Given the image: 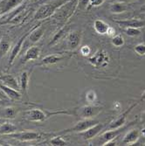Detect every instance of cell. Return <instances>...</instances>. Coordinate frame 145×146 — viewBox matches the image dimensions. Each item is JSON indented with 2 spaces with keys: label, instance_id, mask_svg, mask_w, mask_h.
I'll list each match as a JSON object with an SVG mask.
<instances>
[{
  "label": "cell",
  "instance_id": "cell-1",
  "mask_svg": "<svg viewBox=\"0 0 145 146\" xmlns=\"http://www.w3.org/2000/svg\"><path fill=\"white\" fill-rule=\"evenodd\" d=\"M73 113L69 112L68 110H60L56 111H49V110H43L40 109H32L24 112V117L28 121L31 122H37L42 123L46 121L48 118L57 115H72Z\"/></svg>",
  "mask_w": 145,
  "mask_h": 146
},
{
  "label": "cell",
  "instance_id": "cell-2",
  "mask_svg": "<svg viewBox=\"0 0 145 146\" xmlns=\"http://www.w3.org/2000/svg\"><path fill=\"white\" fill-rule=\"evenodd\" d=\"M109 61L110 57L109 55V52L105 50H99L88 58V62L96 68L107 67Z\"/></svg>",
  "mask_w": 145,
  "mask_h": 146
},
{
  "label": "cell",
  "instance_id": "cell-3",
  "mask_svg": "<svg viewBox=\"0 0 145 146\" xmlns=\"http://www.w3.org/2000/svg\"><path fill=\"white\" fill-rule=\"evenodd\" d=\"M100 123L98 120L94 118H87V119H81L77 123H75L73 127L68 128L67 129H64L60 133L66 134V133H71V132H77V133H81V132L87 129L88 128L94 126L95 124Z\"/></svg>",
  "mask_w": 145,
  "mask_h": 146
},
{
  "label": "cell",
  "instance_id": "cell-4",
  "mask_svg": "<svg viewBox=\"0 0 145 146\" xmlns=\"http://www.w3.org/2000/svg\"><path fill=\"white\" fill-rule=\"evenodd\" d=\"M101 112V107L97 105H86L83 107L79 108L75 110V115L81 119H87V118H94L97 116Z\"/></svg>",
  "mask_w": 145,
  "mask_h": 146
},
{
  "label": "cell",
  "instance_id": "cell-5",
  "mask_svg": "<svg viewBox=\"0 0 145 146\" xmlns=\"http://www.w3.org/2000/svg\"><path fill=\"white\" fill-rule=\"evenodd\" d=\"M11 137L17 139L21 142H30L38 140L41 137V135L35 131H23V132H14L11 135H9Z\"/></svg>",
  "mask_w": 145,
  "mask_h": 146
},
{
  "label": "cell",
  "instance_id": "cell-6",
  "mask_svg": "<svg viewBox=\"0 0 145 146\" xmlns=\"http://www.w3.org/2000/svg\"><path fill=\"white\" fill-rule=\"evenodd\" d=\"M56 8L57 7L52 4H45L38 9L34 15V19L38 20L47 19L54 14Z\"/></svg>",
  "mask_w": 145,
  "mask_h": 146
},
{
  "label": "cell",
  "instance_id": "cell-7",
  "mask_svg": "<svg viewBox=\"0 0 145 146\" xmlns=\"http://www.w3.org/2000/svg\"><path fill=\"white\" fill-rule=\"evenodd\" d=\"M81 33L78 31L71 32L67 37V46L70 50H75L81 45Z\"/></svg>",
  "mask_w": 145,
  "mask_h": 146
},
{
  "label": "cell",
  "instance_id": "cell-8",
  "mask_svg": "<svg viewBox=\"0 0 145 146\" xmlns=\"http://www.w3.org/2000/svg\"><path fill=\"white\" fill-rule=\"evenodd\" d=\"M103 128H104L103 124L98 123L95 124L94 126L88 128L87 129L81 132V133H79V134L81 135V137L84 140H90V139L95 138L100 133V132L103 129Z\"/></svg>",
  "mask_w": 145,
  "mask_h": 146
},
{
  "label": "cell",
  "instance_id": "cell-9",
  "mask_svg": "<svg viewBox=\"0 0 145 146\" xmlns=\"http://www.w3.org/2000/svg\"><path fill=\"white\" fill-rule=\"evenodd\" d=\"M136 104H133L129 109H128L124 113H122V115H120L116 119H115L114 121H112L109 125V129H121L127 121V115L128 114H129V112L132 110V109L135 107Z\"/></svg>",
  "mask_w": 145,
  "mask_h": 146
},
{
  "label": "cell",
  "instance_id": "cell-10",
  "mask_svg": "<svg viewBox=\"0 0 145 146\" xmlns=\"http://www.w3.org/2000/svg\"><path fill=\"white\" fill-rule=\"evenodd\" d=\"M0 90H2L5 96H7L11 100L18 101L21 98V93L19 92V90L8 87L3 83H0Z\"/></svg>",
  "mask_w": 145,
  "mask_h": 146
},
{
  "label": "cell",
  "instance_id": "cell-11",
  "mask_svg": "<svg viewBox=\"0 0 145 146\" xmlns=\"http://www.w3.org/2000/svg\"><path fill=\"white\" fill-rule=\"evenodd\" d=\"M116 24L119 25L121 27L123 28H128V27H136V28H141L143 26L144 22L139 20V19H126V20H115Z\"/></svg>",
  "mask_w": 145,
  "mask_h": 146
},
{
  "label": "cell",
  "instance_id": "cell-12",
  "mask_svg": "<svg viewBox=\"0 0 145 146\" xmlns=\"http://www.w3.org/2000/svg\"><path fill=\"white\" fill-rule=\"evenodd\" d=\"M140 137V131L139 129H132L124 136L122 139V143L126 144L132 145L136 143Z\"/></svg>",
  "mask_w": 145,
  "mask_h": 146
},
{
  "label": "cell",
  "instance_id": "cell-13",
  "mask_svg": "<svg viewBox=\"0 0 145 146\" xmlns=\"http://www.w3.org/2000/svg\"><path fill=\"white\" fill-rule=\"evenodd\" d=\"M24 38H25V36L22 37L17 42V44L13 46V48L11 49V52H10V58H9V64H12L14 62V60H16L17 56L19 55V54L21 51V48L23 46V43L24 41Z\"/></svg>",
  "mask_w": 145,
  "mask_h": 146
},
{
  "label": "cell",
  "instance_id": "cell-14",
  "mask_svg": "<svg viewBox=\"0 0 145 146\" xmlns=\"http://www.w3.org/2000/svg\"><path fill=\"white\" fill-rule=\"evenodd\" d=\"M0 82H1V83L8 87L19 90V85L18 83V81L16 80V78L14 76H12L11 74H5V75H3L2 77H0Z\"/></svg>",
  "mask_w": 145,
  "mask_h": 146
},
{
  "label": "cell",
  "instance_id": "cell-15",
  "mask_svg": "<svg viewBox=\"0 0 145 146\" xmlns=\"http://www.w3.org/2000/svg\"><path fill=\"white\" fill-rule=\"evenodd\" d=\"M65 57L61 56V55H58V54H51V55H47L38 64V66H48V65H54L56 64L60 61H61L62 60H64Z\"/></svg>",
  "mask_w": 145,
  "mask_h": 146
},
{
  "label": "cell",
  "instance_id": "cell-16",
  "mask_svg": "<svg viewBox=\"0 0 145 146\" xmlns=\"http://www.w3.org/2000/svg\"><path fill=\"white\" fill-rule=\"evenodd\" d=\"M40 54V48L37 46H33L30 47L25 52L24 60L30 61V60H36Z\"/></svg>",
  "mask_w": 145,
  "mask_h": 146
},
{
  "label": "cell",
  "instance_id": "cell-17",
  "mask_svg": "<svg viewBox=\"0 0 145 146\" xmlns=\"http://www.w3.org/2000/svg\"><path fill=\"white\" fill-rule=\"evenodd\" d=\"M94 28L98 34L105 35L107 34V32L109 28V25L107 24L106 22H104L103 20L96 19L94 23Z\"/></svg>",
  "mask_w": 145,
  "mask_h": 146
},
{
  "label": "cell",
  "instance_id": "cell-18",
  "mask_svg": "<svg viewBox=\"0 0 145 146\" xmlns=\"http://www.w3.org/2000/svg\"><path fill=\"white\" fill-rule=\"evenodd\" d=\"M18 130V128L15 124L8 122H4L0 125V134L2 135H11Z\"/></svg>",
  "mask_w": 145,
  "mask_h": 146
},
{
  "label": "cell",
  "instance_id": "cell-19",
  "mask_svg": "<svg viewBox=\"0 0 145 146\" xmlns=\"http://www.w3.org/2000/svg\"><path fill=\"white\" fill-rule=\"evenodd\" d=\"M122 132V130L120 129H109V131L104 132V133L101 136V140L102 141V144L104 143H106L108 141L113 140L115 137H117L119 136V134ZM101 144V145H102Z\"/></svg>",
  "mask_w": 145,
  "mask_h": 146
},
{
  "label": "cell",
  "instance_id": "cell-20",
  "mask_svg": "<svg viewBox=\"0 0 145 146\" xmlns=\"http://www.w3.org/2000/svg\"><path fill=\"white\" fill-rule=\"evenodd\" d=\"M74 6H75V5L73 3V1L71 3L64 4V5L59 10V11H60V16H61L63 19H66V18L69 17L72 14V13L73 12Z\"/></svg>",
  "mask_w": 145,
  "mask_h": 146
},
{
  "label": "cell",
  "instance_id": "cell-21",
  "mask_svg": "<svg viewBox=\"0 0 145 146\" xmlns=\"http://www.w3.org/2000/svg\"><path fill=\"white\" fill-rule=\"evenodd\" d=\"M44 35V29L43 27H37L34 30L32 31V33L29 35V39L30 41L32 43H36L40 40V38Z\"/></svg>",
  "mask_w": 145,
  "mask_h": 146
},
{
  "label": "cell",
  "instance_id": "cell-22",
  "mask_svg": "<svg viewBox=\"0 0 145 146\" xmlns=\"http://www.w3.org/2000/svg\"><path fill=\"white\" fill-rule=\"evenodd\" d=\"M128 10V6L124 3H120V2H116L114 4H111L109 6V11L112 13L115 14H120Z\"/></svg>",
  "mask_w": 145,
  "mask_h": 146
},
{
  "label": "cell",
  "instance_id": "cell-23",
  "mask_svg": "<svg viewBox=\"0 0 145 146\" xmlns=\"http://www.w3.org/2000/svg\"><path fill=\"white\" fill-rule=\"evenodd\" d=\"M23 0H5L3 3H1L3 12L8 11L9 10L14 8L18 5H19Z\"/></svg>",
  "mask_w": 145,
  "mask_h": 146
},
{
  "label": "cell",
  "instance_id": "cell-24",
  "mask_svg": "<svg viewBox=\"0 0 145 146\" xmlns=\"http://www.w3.org/2000/svg\"><path fill=\"white\" fill-rule=\"evenodd\" d=\"M11 49V43L7 39H0V58L6 55Z\"/></svg>",
  "mask_w": 145,
  "mask_h": 146
},
{
  "label": "cell",
  "instance_id": "cell-25",
  "mask_svg": "<svg viewBox=\"0 0 145 146\" xmlns=\"http://www.w3.org/2000/svg\"><path fill=\"white\" fill-rule=\"evenodd\" d=\"M17 114H18V110L14 107H12V106L5 107L3 111L4 117L7 118V119H14L16 117Z\"/></svg>",
  "mask_w": 145,
  "mask_h": 146
},
{
  "label": "cell",
  "instance_id": "cell-26",
  "mask_svg": "<svg viewBox=\"0 0 145 146\" xmlns=\"http://www.w3.org/2000/svg\"><path fill=\"white\" fill-rule=\"evenodd\" d=\"M20 88L23 90V91H27V88H28V86H29V74L28 72H23L21 74V76H20Z\"/></svg>",
  "mask_w": 145,
  "mask_h": 146
},
{
  "label": "cell",
  "instance_id": "cell-27",
  "mask_svg": "<svg viewBox=\"0 0 145 146\" xmlns=\"http://www.w3.org/2000/svg\"><path fill=\"white\" fill-rule=\"evenodd\" d=\"M111 43L113 46H116V47H121L124 45L125 41H124V38L121 35H115L114 37H112L111 39Z\"/></svg>",
  "mask_w": 145,
  "mask_h": 146
},
{
  "label": "cell",
  "instance_id": "cell-28",
  "mask_svg": "<svg viewBox=\"0 0 145 146\" xmlns=\"http://www.w3.org/2000/svg\"><path fill=\"white\" fill-rule=\"evenodd\" d=\"M97 100V95L96 92L93 89H90L86 93V101L88 103H94Z\"/></svg>",
  "mask_w": 145,
  "mask_h": 146
},
{
  "label": "cell",
  "instance_id": "cell-29",
  "mask_svg": "<svg viewBox=\"0 0 145 146\" xmlns=\"http://www.w3.org/2000/svg\"><path fill=\"white\" fill-rule=\"evenodd\" d=\"M124 33L129 37H136L141 34V30H140V28L128 27V28L124 29Z\"/></svg>",
  "mask_w": 145,
  "mask_h": 146
},
{
  "label": "cell",
  "instance_id": "cell-30",
  "mask_svg": "<svg viewBox=\"0 0 145 146\" xmlns=\"http://www.w3.org/2000/svg\"><path fill=\"white\" fill-rule=\"evenodd\" d=\"M51 144L54 145V146H65V145H68V143L66 140H64L61 137L58 136V137L52 138Z\"/></svg>",
  "mask_w": 145,
  "mask_h": 146
},
{
  "label": "cell",
  "instance_id": "cell-31",
  "mask_svg": "<svg viewBox=\"0 0 145 146\" xmlns=\"http://www.w3.org/2000/svg\"><path fill=\"white\" fill-rule=\"evenodd\" d=\"M135 52L140 56L145 55V44H138L135 46Z\"/></svg>",
  "mask_w": 145,
  "mask_h": 146
},
{
  "label": "cell",
  "instance_id": "cell-32",
  "mask_svg": "<svg viewBox=\"0 0 145 146\" xmlns=\"http://www.w3.org/2000/svg\"><path fill=\"white\" fill-rule=\"evenodd\" d=\"M105 2V0H89L88 1V9L91 7H97L101 5Z\"/></svg>",
  "mask_w": 145,
  "mask_h": 146
},
{
  "label": "cell",
  "instance_id": "cell-33",
  "mask_svg": "<svg viewBox=\"0 0 145 146\" xmlns=\"http://www.w3.org/2000/svg\"><path fill=\"white\" fill-rule=\"evenodd\" d=\"M80 52H81V54L82 56L87 57L91 54V48L89 47V46H83L81 47Z\"/></svg>",
  "mask_w": 145,
  "mask_h": 146
},
{
  "label": "cell",
  "instance_id": "cell-34",
  "mask_svg": "<svg viewBox=\"0 0 145 146\" xmlns=\"http://www.w3.org/2000/svg\"><path fill=\"white\" fill-rule=\"evenodd\" d=\"M66 31H67V30H66V28H63V29H61L55 36H54V39H52V41L51 42V45L52 44H54V43H56L58 40H59V39L60 38H61V37L65 34V33H66Z\"/></svg>",
  "mask_w": 145,
  "mask_h": 146
},
{
  "label": "cell",
  "instance_id": "cell-35",
  "mask_svg": "<svg viewBox=\"0 0 145 146\" xmlns=\"http://www.w3.org/2000/svg\"><path fill=\"white\" fill-rule=\"evenodd\" d=\"M115 145H117V143H116V141H115V139L108 141L102 144V146H115Z\"/></svg>",
  "mask_w": 145,
  "mask_h": 146
},
{
  "label": "cell",
  "instance_id": "cell-36",
  "mask_svg": "<svg viewBox=\"0 0 145 146\" xmlns=\"http://www.w3.org/2000/svg\"><path fill=\"white\" fill-rule=\"evenodd\" d=\"M115 34V28H113V27H111V26H109V30H108V32H107V35L109 36V37H114Z\"/></svg>",
  "mask_w": 145,
  "mask_h": 146
},
{
  "label": "cell",
  "instance_id": "cell-37",
  "mask_svg": "<svg viewBox=\"0 0 145 146\" xmlns=\"http://www.w3.org/2000/svg\"><path fill=\"white\" fill-rule=\"evenodd\" d=\"M142 123H145V111L142 114Z\"/></svg>",
  "mask_w": 145,
  "mask_h": 146
},
{
  "label": "cell",
  "instance_id": "cell-38",
  "mask_svg": "<svg viewBox=\"0 0 145 146\" xmlns=\"http://www.w3.org/2000/svg\"><path fill=\"white\" fill-rule=\"evenodd\" d=\"M142 101H145V91L142 94V98H141Z\"/></svg>",
  "mask_w": 145,
  "mask_h": 146
},
{
  "label": "cell",
  "instance_id": "cell-39",
  "mask_svg": "<svg viewBox=\"0 0 145 146\" xmlns=\"http://www.w3.org/2000/svg\"><path fill=\"white\" fill-rule=\"evenodd\" d=\"M141 11H142V12H145V4L143 5V6H142V8H141Z\"/></svg>",
  "mask_w": 145,
  "mask_h": 146
},
{
  "label": "cell",
  "instance_id": "cell-40",
  "mask_svg": "<svg viewBox=\"0 0 145 146\" xmlns=\"http://www.w3.org/2000/svg\"><path fill=\"white\" fill-rule=\"evenodd\" d=\"M3 13V9H2V5H1V3H0V15H1Z\"/></svg>",
  "mask_w": 145,
  "mask_h": 146
},
{
  "label": "cell",
  "instance_id": "cell-41",
  "mask_svg": "<svg viewBox=\"0 0 145 146\" xmlns=\"http://www.w3.org/2000/svg\"><path fill=\"white\" fill-rule=\"evenodd\" d=\"M5 122V120H4V119L3 118H1V117H0V124H1V123H3Z\"/></svg>",
  "mask_w": 145,
  "mask_h": 146
},
{
  "label": "cell",
  "instance_id": "cell-42",
  "mask_svg": "<svg viewBox=\"0 0 145 146\" xmlns=\"http://www.w3.org/2000/svg\"><path fill=\"white\" fill-rule=\"evenodd\" d=\"M4 101H2V100H0V106H2V105H4Z\"/></svg>",
  "mask_w": 145,
  "mask_h": 146
},
{
  "label": "cell",
  "instance_id": "cell-43",
  "mask_svg": "<svg viewBox=\"0 0 145 146\" xmlns=\"http://www.w3.org/2000/svg\"><path fill=\"white\" fill-rule=\"evenodd\" d=\"M142 134H143V135L145 136V129H142Z\"/></svg>",
  "mask_w": 145,
  "mask_h": 146
}]
</instances>
